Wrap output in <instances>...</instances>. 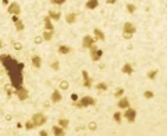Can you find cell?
I'll list each match as a JSON object with an SVG mask.
<instances>
[{
  "instance_id": "1",
  "label": "cell",
  "mask_w": 167,
  "mask_h": 136,
  "mask_svg": "<svg viewBox=\"0 0 167 136\" xmlns=\"http://www.w3.org/2000/svg\"><path fill=\"white\" fill-rule=\"evenodd\" d=\"M96 104V101H95V99H92L89 96H85L82 97L78 103H74V106L78 107V108H84V107H88V106H95Z\"/></svg>"
},
{
  "instance_id": "2",
  "label": "cell",
  "mask_w": 167,
  "mask_h": 136,
  "mask_svg": "<svg viewBox=\"0 0 167 136\" xmlns=\"http://www.w3.org/2000/svg\"><path fill=\"white\" fill-rule=\"evenodd\" d=\"M89 49H91V59L93 60V61L100 60V57H102V54H103V52H102V50H99L95 43L89 47Z\"/></svg>"
},
{
  "instance_id": "3",
  "label": "cell",
  "mask_w": 167,
  "mask_h": 136,
  "mask_svg": "<svg viewBox=\"0 0 167 136\" xmlns=\"http://www.w3.org/2000/svg\"><path fill=\"white\" fill-rule=\"evenodd\" d=\"M32 122L35 124V127H40V125H43L46 122V117L42 113H36L32 117Z\"/></svg>"
},
{
  "instance_id": "4",
  "label": "cell",
  "mask_w": 167,
  "mask_h": 136,
  "mask_svg": "<svg viewBox=\"0 0 167 136\" xmlns=\"http://www.w3.org/2000/svg\"><path fill=\"white\" fill-rule=\"evenodd\" d=\"M15 94L18 96L20 100H27V99H28V90H27L22 85L18 86V88H15Z\"/></svg>"
},
{
  "instance_id": "5",
  "label": "cell",
  "mask_w": 167,
  "mask_h": 136,
  "mask_svg": "<svg viewBox=\"0 0 167 136\" xmlns=\"http://www.w3.org/2000/svg\"><path fill=\"white\" fill-rule=\"evenodd\" d=\"M124 117L127 118V120H128L129 122H134V121H135V118H137V111H135L134 108L127 107V110H125V113H124Z\"/></svg>"
},
{
  "instance_id": "6",
  "label": "cell",
  "mask_w": 167,
  "mask_h": 136,
  "mask_svg": "<svg viewBox=\"0 0 167 136\" xmlns=\"http://www.w3.org/2000/svg\"><path fill=\"white\" fill-rule=\"evenodd\" d=\"M7 11H8V14H13V15H18L20 14V11H21V8H20V4L18 3H11V4L8 6V8H7Z\"/></svg>"
},
{
  "instance_id": "7",
  "label": "cell",
  "mask_w": 167,
  "mask_h": 136,
  "mask_svg": "<svg viewBox=\"0 0 167 136\" xmlns=\"http://www.w3.org/2000/svg\"><path fill=\"white\" fill-rule=\"evenodd\" d=\"M95 43V39L92 38V36H89V35H86L84 38V40H82V47L84 49H89V47L92 46Z\"/></svg>"
},
{
  "instance_id": "8",
  "label": "cell",
  "mask_w": 167,
  "mask_h": 136,
  "mask_svg": "<svg viewBox=\"0 0 167 136\" xmlns=\"http://www.w3.org/2000/svg\"><path fill=\"white\" fill-rule=\"evenodd\" d=\"M32 65L35 68H40V65H42V59L39 56H32Z\"/></svg>"
},
{
  "instance_id": "9",
  "label": "cell",
  "mask_w": 167,
  "mask_h": 136,
  "mask_svg": "<svg viewBox=\"0 0 167 136\" xmlns=\"http://www.w3.org/2000/svg\"><path fill=\"white\" fill-rule=\"evenodd\" d=\"M82 76H84V85H85L86 88H91L92 79H91L89 76H88V72H86V71H84V72H82Z\"/></svg>"
},
{
  "instance_id": "10",
  "label": "cell",
  "mask_w": 167,
  "mask_h": 136,
  "mask_svg": "<svg viewBox=\"0 0 167 136\" xmlns=\"http://www.w3.org/2000/svg\"><path fill=\"white\" fill-rule=\"evenodd\" d=\"M43 21H45V28H46V31H53V24H52V21H50V17H49V15L45 17V18H43Z\"/></svg>"
},
{
  "instance_id": "11",
  "label": "cell",
  "mask_w": 167,
  "mask_h": 136,
  "mask_svg": "<svg viewBox=\"0 0 167 136\" xmlns=\"http://www.w3.org/2000/svg\"><path fill=\"white\" fill-rule=\"evenodd\" d=\"M70 52H73V49H71L70 46H64V45L59 46V53L60 54H68Z\"/></svg>"
},
{
  "instance_id": "12",
  "label": "cell",
  "mask_w": 167,
  "mask_h": 136,
  "mask_svg": "<svg viewBox=\"0 0 167 136\" xmlns=\"http://www.w3.org/2000/svg\"><path fill=\"white\" fill-rule=\"evenodd\" d=\"M124 32L134 33V32H135V26L132 25L131 22H125V24H124Z\"/></svg>"
},
{
  "instance_id": "13",
  "label": "cell",
  "mask_w": 167,
  "mask_h": 136,
  "mask_svg": "<svg viewBox=\"0 0 167 136\" xmlns=\"http://www.w3.org/2000/svg\"><path fill=\"white\" fill-rule=\"evenodd\" d=\"M52 101L53 103H59V101H61V94L59 90H54L53 94H52Z\"/></svg>"
},
{
  "instance_id": "14",
  "label": "cell",
  "mask_w": 167,
  "mask_h": 136,
  "mask_svg": "<svg viewBox=\"0 0 167 136\" xmlns=\"http://www.w3.org/2000/svg\"><path fill=\"white\" fill-rule=\"evenodd\" d=\"M98 0H89V2L86 3V6H85V7H86L88 10H93V8H96L98 7Z\"/></svg>"
},
{
  "instance_id": "15",
  "label": "cell",
  "mask_w": 167,
  "mask_h": 136,
  "mask_svg": "<svg viewBox=\"0 0 167 136\" xmlns=\"http://www.w3.org/2000/svg\"><path fill=\"white\" fill-rule=\"evenodd\" d=\"M121 71L124 74H128V75H131L132 74V67H131V64H124V65H122V68H121Z\"/></svg>"
},
{
  "instance_id": "16",
  "label": "cell",
  "mask_w": 167,
  "mask_h": 136,
  "mask_svg": "<svg viewBox=\"0 0 167 136\" xmlns=\"http://www.w3.org/2000/svg\"><path fill=\"white\" fill-rule=\"evenodd\" d=\"M118 107H121V108H127L129 107V101H128V99L127 97H122L120 101H118Z\"/></svg>"
},
{
  "instance_id": "17",
  "label": "cell",
  "mask_w": 167,
  "mask_h": 136,
  "mask_svg": "<svg viewBox=\"0 0 167 136\" xmlns=\"http://www.w3.org/2000/svg\"><path fill=\"white\" fill-rule=\"evenodd\" d=\"M75 18H77V15L74 13H70L66 17V21H67V24H73V22H75Z\"/></svg>"
},
{
  "instance_id": "18",
  "label": "cell",
  "mask_w": 167,
  "mask_h": 136,
  "mask_svg": "<svg viewBox=\"0 0 167 136\" xmlns=\"http://www.w3.org/2000/svg\"><path fill=\"white\" fill-rule=\"evenodd\" d=\"M49 17L52 20H60L61 18V13H59V11H49Z\"/></svg>"
},
{
  "instance_id": "19",
  "label": "cell",
  "mask_w": 167,
  "mask_h": 136,
  "mask_svg": "<svg viewBox=\"0 0 167 136\" xmlns=\"http://www.w3.org/2000/svg\"><path fill=\"white\" fill-rule=\"evenodd\" d=\"M53 133L54 135H64V128H61V127H53Z\"/></svg>"
},
{
  "instance_id": "20",
  "label": "cell",
  "mask_w": 167,
  "mask_h": 136,
  "mask_svg": "<svg viewBox=\"0 0 167 136\" xmlns=\"http://www.w3.org/2000/svg\"><path fill=\"white\" fill-rule=\"evenodd\" d=\"M95 36H96L99 40H104V33L102 32L100 29H95Z\"/></svg>"
},
{
  "instance_id": "21",
  "label": "cell",
  "mask_w": 167,
  "mask_h": 136,
  "mask_svg": "<svg viewBox=\"0 0 167 136\" xmlns=\"http://www.w3.org/2000/svg\"><path fill=\"white\" fill-rule=\"evenodd\" d=\"M52 38H53V31H46L43 33V39L45 40H52Z\"/></svg>"
},
{
  "instance_id": "22",
  "label": "cell",
  "mask_w": 167,
  "mask_h": 136,
  "mask_svg": "<svg viewBox=\"0 0 167 136\" xmlns=\"http://www.w3.org/2000/svg\"><path fill=\"white\" fill-rule=\"evenodd\" d=\"M14 25H15V29H17V31H20V32H21V31H24V24L20 21V20H18L17 22H14Z\"/></svg>"
},
{
  "instance_id": "23",
  "label": "cell",
  "mask_w": 167,
  "mask_h": 136,
  "mask_svg": "<svg viewBox=\"0 0 167 136\" xmlns=\"http://www.w3.org/2000/svg\"><path fill=\"white\" fill-rule=\"evenodd\" d=\"M68 124H70L68 120H60V121H59V125H60L61 128H64V129L68 127Z\"/></svg>"
},
{
  "instance_id": "24",
  "label": "cell",
  "mask_w": 167,
  "mask_h": 136,
  "mask_svg": "<svg viewBox=\"0 0 167 136\" xmlns=\"http://www.w3.org/2000/svg\"><path fill=\"white\" fill-rule=\"evenodd\" d=\"M96 89H99V90H106L107 89V85L106 83H99V85H96Z\"/></svg>"
},
{
  "instance_id": "25",
  "label": "cell",
  "mask_w": 167,
  "mask_h": 136,
  "mask_svg": "<svg viewBox=\"0 0 167 136\" xmlns=\"http://www.w3.org/2000/svg\"><path fill=\"white\" fill-rule=\"evenodd\" d=\"M25 128H27V129H28V131H29V129L35 128V124H33L32 121H31V122H27V124H25Z\"/></svg>"
},
{
  "instance_id": "26",
  "label": "cell",
  "mask_w": 167,
  "mask_h": 136,
  "mask_svg": "<svg viewBox=\"0 0 167 136\" xmlns=\"http://www.w3.org/2000/svg\"><path fill=\"white\" fill-rule=\"evenodd\" d=\"M127 10H128V13H134L135 11V6L134 4H127Z\"/></svg>"
},
{
  "instance_id": "27",
  "label": "cell",
  "mask_w": 167,
  "mask_h": 136,
  "mask_svg": "<svg viewBox=\"0 0 167 136\" xmlns=\"http://www.w3.org/2000/svg\"><path fill=\"white\" fill-rule=\"evenodd\" d=\"M52 68H53L54 71H57V70H59V68H60V65H59V61H54V63L52 64Z\"/></svg>"
},
{
  "instance_id": "28",
  "label": "cell",
  "mask_w": 167,
  "mask_h": 136,
  "mask_svg": "<svg viewBox=\"0 0 167 136\" xmlns=\"http://www.w3.org/2000/svg\"><path fill=\"white\" fill-rule=\"evenodd\" d=\"M60 86H61V89H64V90H66V89H68V83H67L66 81H63V82L60 83Z\"/></svg>"
},
{
  "instance_id": "29",
  "label": "cell",
  "mask_w": 167,
  "mask_h": 136,
  "mask_svg": "<svg viewBox=\"0 0 167 136\" xmlns=\"http://www.w3.org/2000/svg\"><path fill=\"white\" fill-rule=\"evenodd\" d=\"M144 96L146 99H151V97H153V93H152V92H149V90H146L145 93H144Z\"/></svg>"
},
{
  "instance_id": "30",
  "label": "cell",
  "mask_w": 167,
  "mask_h": 136,
  "mask_svg": "<svg viewBox=\"0 0 167 136\" xmlns=\"http://www.w3.org/2000/svg\"><path fill=\"white\" fill-rule=\"evenodd\" d=\"M113 117H114V120L117 121V122H120V120H121V114H120V113H116Z\"/></svg>"
},
{
  "instance_id": "31",
  "label": "cell",
  "mask_w": 167,
  "mask_h": 136,
  "mask_svg": "<svg viewBox=\"0 0 167 136\" xmlns=\"http://www.w3.org/2000/svg\"><path fill=\"white\" fill-rule=\"evenodd\" d=\"M64 2H66V0H52V3H53V4H63V3Z\"/></svg>"
},
{
  "instance_id": "32",
  "label": "cell",
  "mask_w": 167,
  "mask_h": 136,
  "mask_svg": "<svg viewBox=\"0 0 167 136\" xmlns=\"http://www.w3.org/2000/svg\"><path fill=\"white\" fill-rule=\"evenodd\" d=\"M21 47H22L21 43H18V42H15V43H14V49H15V50H21Z\"/></svg>"
},
{
  "instance_id": "33",
  "label": "cell",
  "mask_w": 167,
  "mask_h": 136,
  "mask_svg": "<svg viewBox=\"0 0 167 136\" xmlns=\"http://www.w3.org/2000/svg\"><path fill=\"white\" fill-rule=\"evenodd\" d=\"M156 74H157L156 71H152V72H149V74H148V78H151V79H153V78L156 76Z\"/></svg>"
},
{
  "instance_id": "34",
  "label": "cell",
  "mask_w": 167,
  "mask_h": 136,
  "mask_svg": "<svg viewBox=\"0 0 167 136\" xmlns=\"http://www.w3.org/2000/svg\"><path fill=\"white\" fill-rule=\"evenodd\" d=\"M124 39H131V36H132V33H129V32H124Z\"/></svg>"
},
{
  "instance_id": "35",
  "label": "cell",
  "mask_w": 167,
  "mask_h": 136,
  "mask_svg": "<svg viewBox=\"0 0 167 136\" xmlns=\"http://www.w3.org/2000/svg\"><path fill=\"white\" fill-rule=\"evenodd\" d=\"M122 93H124V90H122V89H118L117 92H116V96H118V97H120Z\"/></svg>"
},
{
  "instance_id": "36",
  "label": "cell",
  "mask_w": 167,
  "mask_h": 136,
  "mask_svg": "<svg viewBox=\"0 0 167 136\" xmlns=\"http://www.w3.org/2000/svg\"><path fill=\"white\" fill-rule=\"evenodd\" d=\"M89 127H91V129H92V131H95V129H96V124H93V122H92V124L89 125Z\"/></svg>"
},
{
  "instance_id": "37",
  "label": "cell",
  "mask_w": 167,
  "mask_h": 136,
  "mask_svg": "<svg viewBox=\"0 0 167 136\" xmlns=\"http://www.w3.org/2000/svg\"><path fill=\"white\" fill-rule=\"evenodd\" d=\"M40 42H42V38H39V36L35 38V43H40Z\"/></svg>"
},
{
  "instance_id": "38",
  "label": "cell",
  "mask_w": 167,
  "mask_h": 136,
  "mask_svg": "<svg viewBox=\"0 0 167 136\" xmlns=\"http://www.w3.org/2000/svg\"><path fill=\"white\" fill-rule=\"evenodd\" d=\"M18 17H17V15H14V17H13V22H17V21H18Z\"/></svg>"
},
{
  "instance_id": "39",
  "label": "cell",
  "mask_w": 167,
  "mask_h": 136,
  "mask_svg": "<svg viewBox=\"0 0 167 136\" xmlns=\"http://www.w3.org/2000/svg\"><path fill=\"white\" fill-rule=\"evenodd\" d=\"M40 135H42V136H46L47 132H46V131H42V132H40Z\"/></svg>"
},
{
  "instance_id": "40",
  "label": "cell",
  "mask_w": 167,
  "mask_h": 136,
  "mask_svg": "<svg viewBox=\"0 0 167 136\" xmlns=\"http://www.w3.org/2000/svg\"><path fill=\"white\" fill-rule=\"evenodd\" d=\"M2 47H3V42L0 40V49H2Z\"/></svg>"
}]
</instances>
